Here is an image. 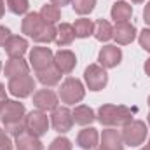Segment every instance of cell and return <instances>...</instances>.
I'll return each mask as SVG.
<instances>
[{
    "instance_id": "60d3db41",
    "label": "cell",
    "mask_w": 150,
    "mask_h": 150,
    "mask_svg": "<svg viewBox=\"0 0 150 150\" xmlns=\"http://www.w3.org/2000/svg\"><path fill=\"white\" fill-rule=\"evenodd\" d=\"M149 107H150V96H149Z\"/></svg>"
},
{
    "instance_id": "ab89813d",
    "label": "cell",
    "mask_w": 150,
    "mask_h": 150,
    "mask_svg": "<svg viewBox=\"0 0 150 150\" xmlns=\"http://www.w3.org/2000/svg\"><path fill=\"white\" fill-rule=\"evenodd\" d=\"M147 147H149V149H150V140H149V145H147Z\"/></svg>"
},
{
    "instance_id": "83f0119b",
    "label": "cell",
    "mask_w": 150,
    "mask_h": 150,
    "mask_svg": "<svg viewBox=\"0 0 150 150\" xmlns=\"http://www.w3.org/2000/svg\"><path fill=\"white\" fill-rule=\"evenodd\" d=\"M7 7L12 14H25L28 11V0H7Z\"/></svg>"
},
{
    "instance_id": "52a82bcc",
    "label": "cell",
    "mask_w": 150,
    "mask_h": 150,
    "mask_svg": "<svg viewBox=\"0 0 150 150\" xmlns=\"http://www.w3.org/2000/svg\"><path fill=\"white\" fill-rule=\"evenodd\" d=\"M25 124H26V129L35 134V136H44L47 133V127H49V119H47V113L42 112V110H33L25 117Z\"/></svg>"
},
{
    "instance_id": "8d00e7d4",
    "label": "cell",
    "mask_w": 150,
    "mask_h": 150,
    "mask_svg": "<svg viewBox=\"0 0 150 150\" xmlns=\"http://www.w3.org/2000/svg\"><path fill=\"white\" fill-rule=\"evenodd\" d=\"M145 74L150 77V59H147V63H145Z\"/></svg>"
},
{
    "instance_id": "cb8c5ba5",
    "label": "cell",
    "mask_w": 150,
    "mask_h": 150,
    "mask_svg": "<svg viewBox=\"0 0 150 150\" xmlns=\"http://www.w3.org/2000/svg\"><path fill=\"white\" fill-rule=\"evenodd\" d=\"M93 35L96 37V40H100V42L110 40V38L113 37L112 25H110L107 19H98V21L94 23V32H93Z\"/></svg>"
},
{
    "instance_id": "30bf717a",
    "label": "cell",
    "mask_w": 150,
    "mask_h": 150,
    "mask_svg": "<svg viewBox=\"0 0 150 150\" xmlns=\"http://www.w3.org/2000/svg\"><path fill=\"white\" fill-rule=\"evenodd\" d=\"M30 63L35 72H40L54 63V54L49 47H33L30 52Z\"/></svg>"
},
{
    "instance_id": "5bb4252c",
    "label": "cell",
    "mask_w": 150,
    "mask_h": 150,
    "mask_svg": "<svg viewBox=\"0 0 150 150\" xmlns=\"http://www.w3.org/2000/svg\"><path fill=\"white\" fill-rule=\"evenodd\" d=\"M14 138H16V149L18 150H44V145L38 140V136L32 134L28 129L16 134Z\"/></svg>"
},
{
    "instance_id": "7c38bea8",
    "label": "cell",
    "mask_w": 150,
    "mask_h": 150,
    "mask_svg": "<svg viewBox=\"0 0 150 150\" xmlns=\"http://www.w3.org/2000/svg\"><path fill=\"white\" fill-rule=\"evenodd\" d=\"M77 65V58L72 51L67 49H59L54 54V67L61 72V74H72Z\"/></svg>"
},
{
    "instance_id": "4fadbf2b",
    "label": "cell",
    "mask_w": 150,
    "mask_h": 150,
    "mask_svg": "<svg viewBox=\"0 0 150 150\" xmlns=\"http://www.w3.org/2000/svg\"><path fill=\"white\" fill-rule=\"evenodd\" d=\"M33 105L38 110L47 112V110H54L58 107V96L51 91V89H40L33 96Z\"/></svg>"
},
{
    "instance_id": "484cf974",
    "label": "cell",
    "mask_w": 150,
    "mask_h": 150,
    "mask_svg": "<svg viewBox=\"0 0 150 150\" xmlns=\"http://www.w3.org/2000/svg\"><path fill=\"white\" fill-rule=\"evenodd\" d=\"M40 16H42V19H45L47 23H56L59 18H61V11H59V7H56V5H44L42 9H40V12H38Z\"/></svg>"
},
{
    "instance_id": "ffe728a7",
    "label": "cell",
    "mask_w": 150,
    "mask_h": 150,
    "mask_svg": "<svg viewBox=\"0 0 150 150\" xmlns=\"http://www.w3.org/2000/svg\"><path fill=\"white\" fill-rule=\"evenodd\" d=\"M61 72L54 67V63L51 65V67H47V68H44V70H40L37 72V79L40 84H44V86H47V87H52V86H56L59 80H61Z\"/></svg>"
},
{
    "instance_id": "8992f818",
    "label": "cell",
    "mask_w": 150,
    "mask_h": 150,
    "mask_svg": "<svg viewBox=\"0 0 150 150\" xmlns=\"http://www.w3.org/2000/svg\"><path fill=\"white\" fill-rule=\"evenodd\" d=\"M9 93L16 98H26L33 93L35 89V80L33 77L30 75H21V77H14L9 80V86H7Z\"/></svg>"
},
{
    "instance_id": "7a4b0ae2",
    "label": "cell",
    "mask_w": 150,
    "mask_h": 150,
    "mask_svg": "<svg viewBox=\"0 0 150 150\" xmlns=\"http://www.w3.org/2000/svg\"><path fill=\"white\" fill-rule=\"evenodd\" d=\"M25 105L14 100H2L0 101V120L5 126V131L11 134H19L26 129L25 124Z\"/></svg>"
},
{
    "instance_id": "6da1fadb",
    "label": "cell",
    "mask_w": 150,
    "mask_h": 150,
    "mask_svg": "<svg viewBox=\"0 0 150 150\" xmlns=\"http://www.w3.org/2000/svg\"><path fill=\"white\" fill-rule=\"evenodd\" d=\"M21 30L25 35L32 37L35 42H40V44H49L56 40V33H58V28L52 23H47L45 19H42L38 12L26 14V18L23 19Z\"/></svg>"
},
{
    "instance_id": "f35d334b",
    "label": "cell",
    "mask_w": 150,
    "mask_h": 150,
    "mask_svg": "<svg viewBox=\"0 0 150 150\" xmlns=\"http://www.w3.org/2000/svg\"><path fill=\"white\" fill-rule=\"evenodd\" d=\"M142 150H150V149H149V147H145V149H142Z\"/></svg>"
},
{
    "instance_id": "836d02e7",
    "label": "cell",
    "mask_w": 150,
    "mask_h": 150,
    "mask_svg": "<svg viewBox=\"0 0 150 150\" xmlns=\"http://www.w3.org/2000/svg\"><path fill=\"white\" fill-rule=\"evenodd\" d=\"M51 2H52V5H56V7H59V5L63 7V5H68V4L74 2V0H51Z\"/></svg>"
},
{
    "instance_id": "5b68a950",
    "label": "cell",
    "mask_w": 150,
    "mask_h": 150,
    "mask_svg": "<svg viewBox=\"0 0 150 150\" xmlns=\"http://www.w3.org/2000/svg\"><path fill=\"white\" fill-rule=\"evenodd\" d=\"M149 131H147V126L145 122L142 120H131L129 124L124 126V131H122V142L124 145H129V147H138L145 142Z\"/></svg>"
},
{
    "instance_id": "ac0fdd59",
    "label": "cell",
    "mask_w": 150,
    "mask_h": 150,
    "mask_svg": "<svg viewBox=\"0 0 150 150\" xmlns=\"http://www.w3.org/2000/svg\"><path fill=\"white\" fill-rule=\"evenodd\" d=\"M28 63L23 59V58H11L7 63H5V68H4V74L9 79H14V77H21V75H28Z\"/></svg>"
},
{
    "instance_id": "f1b7e54d",
    "label": "cell",
    "mask_w": 150,
    "mask_h": 150,
    "mask_svg": "<svg viewBox=\"0 0 150 150\" xmlns=\"http://www.w3.org/2000/svg\"><path fill=\"white\" fill-rule=\"evenodd\" d=\"M49 150H72V142L65 136H59L51 143Z\"/></svg>"
},
{
    "instance_id": "d6a6232c",
    "label": "cell",
    "mask_w": 150,
    "mask_h": 150,
    "mask_svg": "<svg viewBox=\"0 0 150 150\" xmlns=\"http://www.w3.org/2000/svg\"><path fill=\"white\" fill-rule=\"evenodd\" d=\"M143 19H145V23L150 25V2L145 5V11H143Z\"/></svg>"
},
{
    "instance_id": "b9f144b4",
    "label": "cell",
    "mask_w": 150,
    "mask_h": 150,
    "mask_svg": "<svg viewBox=\"0 0 150 150\" xmlns=\"http://www.w3.org/2000/svg\"><path fill=\"white\" fill-rule=\"evenodd\" d=\"M149 124H150V113H149Z\"/></svg>"
},
{
    "instance_id": "e0dca14e",
    "label": "cell",
    "mask_w": 150,
    "mask_h": 150,
    "mask_svg": "<svg viewBox=\"0 0 150 150\" xmlns=\"http://www.w3.org/2000/svg\"><path fill=\"white\" fill-rule=\"evenodd\" d=\"M26 49H28V42L23 37L11 35L9 40L5 42V52H7L9 58H23Z\"/></svg>"
},
{
    "instance_id": "9a60e30c",
    "label": "cell",
    "mask_w": 150,
    "mask_h": 150,
    "mask_svg": "<svg viewBox=\"0 0 150 150\" xmlns=\"http://www.w3.org/2000/svg\"><path fill=\"white\" fill-rule=\"evenodd\" d=\"M136 37V28L131 25V23H115V28H113V38L117 40V44L120 45H126V44H131Z\"/></svg>"
},
{
    "instance_id": "603a6c76",
    "label": "cell",
    "mask_w": 150,
    "mask_h": 150,
    "mask_svg": "<svg viewBox=\"0 0 150 150\" xmlns=\"http://www.w3.org/2000/svg\"><path fill=\"white\" fill-rule=\"evenodd\" d=\"M75 38V32H74V25H68V23H61L58 26V33H56V44L59 47H65V45H70Z\"/></svg>"
},
{
    "instance_id": "e575fe53",
    "label": "cell",
    "mask_w": 150,
    "mask_h": 150,
    "mask_svg": "<svg viewBox=\"0 0 150 150\" xmlns=\"http://www.w3.org/2000/svg\"><path fill=\"white\" fill-rule=\"evenodd\" d=\"M2 100H5V86L4 84H0V101Z\"/></svg>"
},
{
    "instance_id": "1f68e13d",
    "label": "cell",
    "mask_w": 150,
    "mask_h": 150,
    "mask_svg": "<svg viewBox=\"0 0 150 150\" xmlns=\"http://www.w3.org/2000/svg\"><path fill=\"white\" fill-rule=\"evenodd\" d=\"M11 37V32H9V28H5V26H0V45H5V42L9 40Z\"/></svg>"
},
{
    "instance_id": "4316f807",
    "label": "cell",
    "mask_w": 150,
    "mask_h": 150,
    "mask_svg": "<svg viewBox=\"0 0 150 150\" xmlns=\"http://www.w3.org/2000/svg\"><path fill=\"white\" fill-rule=\"evenodd\" d=\"M72 4H74V11L77 14L86 16V14H89V12L94 9L96 0H74Z\"/></svg>"
},
{
    "instance_id": "9c48e42d",
    "label": "cell",
    "mask_w": 150,
    "mask_h": 150,
    "mask_svg": "<svg viewBox=\"0 0 150 150\" xmlns=\"http://www.w3.org/2000/svg\"><path fill=\"white\" fill-rule=\"evenodd\" d=\"M51 122L58 133H67L74 126V115L67 107H56L51 115Z\"/></svg>"
},
{
    "instance_id": "8fae6325",
    "label": "cell",
    "mask_w": 150,
    "mask_h": 150,
    "mask_svg": "<svg viewBox=\"0 0 150 150\" xmlns=\"http://www.w3.org/2000/svg\"><path fill=\"white\" fill-rule=\"evenodd\" d=\"M122 59V51L117 47V45H105L101 51H100V56H98V61L103 68H113L120 63Z\"/></svg>"
},
{
    "instance_id": "7402d4cb",
    "label": "cell",
    "mask_w": 150,
    "mask_h": 150,
    "mask_svg": "<svg viewBox=\"0 0 150 150\" xmlns=\"http://www.w3.org/2000/svg\"><path fill=\"white\" fill-rule=\"evenodd\" d=\"M133 14V7L127 2H115L112 5V19L115 23H126Z\"/></svg>"
},
{
    "instance_id": "7bdbcfd3",
    "label": "cell",
    "mask_w": 150,
    "mask_h": 150,
    "mask_svg": "<svg viewBox=\"0 0 150 150\" xmlns=\"http://www.w3.org/2000/svg\"><path fill=\"white\" fill-rule=\"evenodd\" d=\"M0 70H2V63H0Z\"/></svg>"
},
{
    "instance_id": "d4e9b609",
    "label": "cell",
    "mask_w": 150,
    "mask_h": 150,
    "mask_svg": "<svg viewBox=\"0 0 150 150\" xmlns=\"http://www.w3.org/2000/svg\"><path fill=\"white\" fill-rule=\"evenodd\" d=\"M74 32H75V37H79V38L89 37V35H93V32H94V23H93L91 19H86V18L77 19L75 25H74Z\"/></svg>"
},
{
    "instance_id": "4dcf8cb0",
    "label": "cell",
    "mask_w": 150,
    "mask_h": 150,
    "mask_svg": "<svg viewBox=\"0 0 150 150\" xmlns=\"http://www.w3.org/2000/svg\"><path fill=\"white\" fill-rule=\"evenodd\" d=\"M140 45L150 52V30H143L140 33Z\"/></svg>"
},
{
    "instance_id": "d590c367",
    "label": "cell",
    "mask_w": 150,
    "mask_h": 150,
    "mask_svg": "<svg viewBox=\"0 0 150 150\" xmlns=\"http://www.w3.org/2000/svg\"><path fill=\"white\" fill-rule=\"evenodd\" d=\"M4 12H5V5H4V0H0V19L4 16Z\"/></svg>"
},
{
    "instance_id": "277c9868",
    "label": "cell",
    "mask_w": 150,
    "mask_h": 150,
    "mask_svg": "<svg viewBox=\"0 0 150 150\" xmlns=\"http://www.w3.org/2000/svg\"><path fill=\"white\" fill-rule=\"evenodd\" d=\"M84 94H86V91H84L82 82L79 79H74V77H68L59 87V98L67 105H75V103L82 101Z\"/></svg>"
},
{
    "instance_id": "ee69618b",
    "label": "cell",
    "mask_w": 150,
    "mask_h": 150,
    "mask_svg": "<svg viewBox=\"0 0 150 150\" xmlns=\"http://www.w3.org/2000/svg\"><path fill=\"white\" fill-rule=\"evenodd\" d=\"M96 150H101V149H96Z\"/></svg>"
},
{
    "instance_id": "f546056e",
    "label": "cell",
    "mask_w": 150,
    "mask_h": 150,
    "mask_svg": "<svg viewBox=\"0 0 150 150\" xmlns=\"http://www.w3.org/2000/svg\"><path fill=\"white\" fill-rule=\"evenodd\" d=\"M0 150H12V142L4 129H0Z\"/></svg>"
},
{
    "instance_id": "2e32d148",
    "label": "cell",
    "mask_w": 150,
    "mask_h": 150,
    "mask_svg": "<svg viewBox=\"0 0 150 150\" xmlns=\"http://www.w3.org/2000/svg\"><path fill=\"white\" fill-rule=\"evenodd\" d=\"M101 150H124L122 134L115 129H105L101 134Z\"/></svg>"
},
{
    "instance_id": "3957f363",
    "label": "cell",
    "mask_w": 150,
    "mask_h": 150,
    "mask_svg": "<svg viewBox=\"0 0 150 150\" xmlns=\"http://www.w3.org/2000/svg\"><path fill=\"white\" fill-rule=\"evenodd\" d=\"M98 120L103 126H126L133 120V110L124 105H103L98 110Z\"/></svg>"
},
{
    "instance_id": "44dd1931",
    "label": "cell",
    "mask_w": 150,
    "mask_h": 150,
    "mask_svg": "<svg viewBox=\"0 0 150 150\" xmlns=\"http://www.w3.org/2000/svg\"><path fill=\"white\" fill-rule=\"evenodd\" d=\"M74 122L75 124H79V126H89V124H93L94 122V119H96V115L93 112V108H89V107H86V105H79V107H75L74 112Z\"/></svg>"
},
{
    "instance_id": "d6986e66",
    "label": "cell",
    "mask_w": 150,
    "mask_h": 150,
    "mask_svg": "<svg viewBox=\"0 0 150 150\" xmlns=\"http://www.w3.org/2000/svg\"><path fill=\"white\" fill-rule=\"evenodd\" d=\"M98 140H100L98 131H96L94 127H86V129H82V131L79 133V136H77V145L82 150H93L98 145Z\"/></svg>"
},
{
    "instance_id": "74e56055",
    "label": "cell",
    "mask_w": 150,
    "mask_h": 150,
    "mask_svg": "<svg viewBox=\"0 0 150 150\" xmlns=\"http://www.w3.org/2000/svg\"><path fill=\"white\" fill-rule=\"evenodd\" d=\"M131 2H134V4H140V2H143V0H131Z\"/></svg>"
},
{
    "instance_id": "ba28073f",
    "label": "cell",
    "mask_w": 150,
    "mask_h": 150,
    "mask_svg": "<svg viewBox=\"0 0 150 150\" xmlns=\"http://www.w3.org/2000/svg\"><path fill=\"white\" fill-rule=\"evenodd\" d=\"M84 79H86V84L91 91H100L108 82V75L105 72V68L100 65H89L84 72Z\"/></svg>"
}]
</instances>
